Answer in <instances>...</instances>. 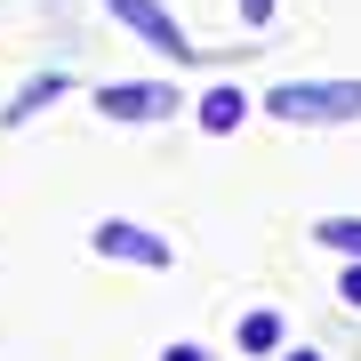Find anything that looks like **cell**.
Returning a JSON list of instances; mask_svg holds the SVG:
<instances>
[{"mask_svg":"<svg viewBox=\"0 0 361 361\" xmlns=\"http://www.w3.org/2000/svg\"><path fill=\"white\" fill-rule=\"evenodd\" d=\"M257 104L281 129H337V121H361V80H281Z\"/></svg>","mask_w":361,"mask_h":361,"instance_id":"1","label":"cell"},{"mask_svg":"<svg viewBox=\"0 0 361 361\" xmlns=\"http://www.w3.org/2000/svg\"><path fill=\"white\" fill-rule=\"evenodd\" d=\"M89 249H97V257H113V265H145V273L169 265V241H161V233H145V225H129V217H104V225L89 233Z\"/></svg>","mask_w":361,"mask_h":361,"instance_id":"2","label":"cell"},{"mask_svg":"<svg viewBox=\"0 0 361 361\" xmlns=\"http://www.w3.org/2000/svg\"><path fill=\"white\" fill-rule=\"evenodd\" d=\"M97 113L104 121H169L177 113V89L169 80H113V89H97Z\"/></svg>","mask_w":361,"mask_h":361,"instance_id":"3","label":"cell"},{"mask_svg":"<svg viewBox=\"0 0 361 361\" xmlns=\"http://www.w3.org/2000/svg\"><path fill=\"white\" fill-rule=\"evenodd\" d=\"M104 8H113V16H121V25H129V32H137V40H153V49H161V56H177V65H193V40H185V32H177V16H169V8H161V0H104Z\"/></svg>","mask_w":361,"mask_h":361,"instance_id":"4","label":"cell"},{"mask_svg":"<svg viewBox=\"0 0 361 361\" xmlns=\"http://www.w3.org/2000/svg\"><path fill=\"white\" fill-rule=\"evenodd\" d=\"M193 113H201V129H209V137H233V129H241V113H249V97L217 80V89H209V97L193 104Z\"/></svg>","mask_w":361,"mask_h":361,"instance_id":"5","label":"cell"},{"mask_svg":"<svg viewBox=\"0 0 361 361\" xmlns=\"http://www.w3.org/2000/svg\"><path fill=\"white\" fill-rule=\"evenodd\" d=\"M56 97H65V73H40V80H25V89H16V104H8V129H25L40 104H56Z\"/></svg>","mask_w":361,"mask_h":361,"instance_id":"6","label":"cell"},{"mask_svg":"<svg viewBox=\"0 0 361 361\" xmlns=\"http://www.w3.org/2000/svg\"><path fill=\"white\" fill-rule=\"evenodd\" d=\"M313 241H322V249H337V257H353V265H361V217H322V225H313Z\"/></svg>","mask_w":361,"mask_h":361,"instance_id":"7","label":"cell"},{"mask_svg":"<svg viewBox=\"0 0 361 361\" xmlns=\"http://www.w3.org/2000/svg\"><path fill=\"white\" fill-rule=\"evenodd\" d=\"M281 345V313H249L241 322V353H273Z\"/></svg>","mask_w":361,"mask_h":361,"instance_id":"8","label":"cell"},{"mask_svg":"<svg viewBox=\"0 0 361 361\" xmlns=\"http://www.w3.org/2000/svg\"><path fill=\"white\" fill-rule=\"evenodd\" d=\"M241 16L249 25H273V0H241Z\"/></svg>","mask_w":361,"mask_h":361,"instance_id":"9","label":"cell"},{"mask_svg":"<svg viewBox=\"0 0 361 361\" xmlns=\"http://www.w3.org/2000/svg\"><path fill=\"white\" fill-rule=\"evenodd\" d=\"M337 289H345V305H361V265H345V281H337Z\"/></svg>","mask_w":361,"mask_h":361,"instance_id":"10","label":"cell"},{"mask_svg":"<svg viewBox=\"0 0 361 361\" xmlns=\"http://www.w3.org/2000/svg\"><path fill=\"white\" fill-rule=\"evenodd\" d=\"M161 361H209V353H201V345H169Z\"/></svg>","mask_w":361,"mask_h":361,"instance_id":"11","label":"cell"},{"mask_svg":"<svg viewBox=\"0 0 361 361\" xmlns=\"http://www.w3.org/2000/svg\"><path fill=\"white\" fill-rule=\"evenodd\" d=\"M289 361H322V353H289Z\"/></svg>","mask_w":361,"mask_h":361,"instance_id":"12","label":"cell"}]
</instances>
